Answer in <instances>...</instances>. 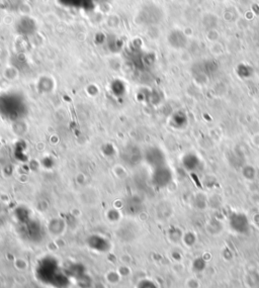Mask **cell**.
<instances>
[{
  "instance_id": "obj_2",
  "label": "cell",
  "mask_w": 259,
  "mask_h": 288,
  "mask_svg": "<svg viewBox=\"0 0 259 288\" xmlns=\"http://www.w3.org/2000/svg\"><path fill=\"white\" fill-rule=\"evenodd\" d=\"M196 157H197L196 155L191 154V155L188 156V158H187V157H186V158L189 159L190 161H194V160L196 159ZM185 164H186V166H187V165H188V166L190 165V163L187 162V161H185ZM199 165H200V159H197L195 162H191V169H190V170H196V168H197Z\"/></svg>"
},
{
  "instance_id": "obj_1",
  "label": "cell",
  "mask_w": 259,
  "mask_h": 288,
  "mask_svg": "<svg viewBox=\"0 0 259 288\" xmlns=\"http://www.w3.org/2000/svg\"><path fill=\"white\" fill-rule=\"evenodd\" d=\"M230 227L239 234H245L249 231V223L247 218L242 214H233L230 218Z\"/></svg>"
}]
</instances>
